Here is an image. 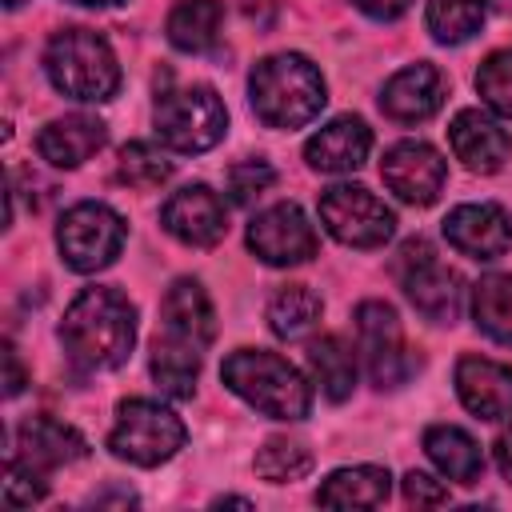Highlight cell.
<instances>
[{
    "mask_svg": "<svg viewBox=\"0 0 512 512\" xmlns=\"http://www.w3.org/2000/svg\"><path fill=\"white\" fill-rule=\"evenodd\" d=\"M424 452H428V460L448 480H456V484H476L480 480L484 452H480V444L464 428H456V424H432L424 432Z\"/></svg>",
    "mask_w": 512,
    "mask_h": 512,
    "instance_id": "23",
    "label": "cell"
},
{
    "mask_svg": "<svg viewBox=\"0 0 512 512\" xmlns=\"http://www.w3.org/2000/svg\"><path fill=\"white\" fill-rule=\"evenodd\" d=\"M440 104H444V76L432 64H408V68H400L384 84V92H380V108L392 120H400V124H420V120L436 116Z\"/></svg>",
    "mask_w": 512,
    "mask_h": 512,
    "instance_id": "19",
    "label": "cell"
},
{
    "mask_svg": "<svg viewBox=\"0 0 512 512\" xmlns=\"http://www.w3.org/2000/svg\"><path fill=\"white\" fill-rule=\"evenodd\" d=\"M152 124L164 148L172 152H208L224 140L228 132V112L216 96V88L208 84H168L156 92V108H152Z\"/></svg>",
    "mask_w": 512,
    "mask_h": 512,
    "instance_id": "5",
    "label": "cell"
},
{
    "mask_svg": "<svg viewBox=\"0 0 512 512\" xmlns=\"http://www.w3.org/2000/svg\"><path fill=\"white\" fill-rule=\"evenodd\" d=\"M472 320L496 344H512V276L492 272L472 288Z\"/></svg>",
    "mask_w": 512,
    "mask_h": 512,
    "instance_id": "28",
    "label": "cell"
},
{
    "mask_svg": "<svg viewBox=\"0 0 512 512\" xmlns=\"http://www.w3.org/2000/svg\"><path fill=\"white\" fill-rule=\"evenodd\" d=\"M324 228L348 248H380L396 232L392 208L364 184H332L320 196Z\"/></svg>",
    "mask_w": 512,
    "mask_h": 512,
    "instance_id": "9",
    "label": "cell"
},
{
    "mask_svg": "<svg viewBox=\"0 0 512 512\" xmlns=\"http://www.w3.org/2000/svg\"><path fill=\"white\" fill-rule=\"evenodd\" d=\"M320 296L308 284H288L268 300V328L280 340H304L316 324H320Z\"/></svg>",
    "mask_w": 512,
    "mask_h": 512,
    "instance_id": "27",
    "label": "cell"
},
{
    "mask_svg": "<svg viewBox=\"0 0 512 512\" xmlns=\"http://www.w3.org/2000/svg\"><path fill=\"white\" fill-rule=\"evenodd\" d=\"M60 344L88 372L120 368L132 356V344H136V308H132V300L116 288H84L64 308Z\"/></svg>",
    "mask_w": 512,
    "mask_h": 512,
    "instance_id": "1",
    "label": "cell"
},
{
    "mask_svg": "<svg viewBox=\"0 0 512 512\" xmlns=\"http://www.w3.org/2000/svg\"><path fill=\"white\" fill-rule=\"evenodd\" d=\"M248 248L264 264L288 268L316 256V232L300 212V204H272L248 224Z\"/></svg>",
    "mask_w": 512,
    "mask_h": 512,
    "instance_id": "11",
    "label": "cell"
},
{
    "mask_svg": "<svg viewBox=\"0 0 512 512\" xmlns=\"http://www.w3.org/2000/svg\"><path fill=\"white\" fill-rule=\"evenodd\" d=\"M68 4H84V8H104V4H116V0H68Z\"/></svg>",
    "mask_w": 512,
    "mask_h": 512,
    "instance_id": "40",
    "label": "cell"
},
{
    "mask_svg": "<svg viewBox=\"0 0 512 512\" xmlns=\"http://www.w3.org/2000/svg\"><path fill=\"white\" fill-rule=\"evenodd\" d=\"M164 340H176V344H192V348H208L212 336H216V312H212V300L208 292L200 288V280H176L168 292H164V304H160V332Z\"/></svg>",
    "mask_w": 512,
    "mask_h": 512,
    "instance_id": "16",
    "label": "cell"
},
{
    "mask_svg": "<svg viewBox=\"0 0 512 512\" xmlns=\"http://www.w3.org/2000/svg\"><path fill=\"white\" fill-rule=\"evenodd\" d=\"M212 504H216V508H224V504H236V508H252V500H248V496H216Z\"/></svg>",
    "mask_w": 512,
    "mask_h": 512,
    "instance_id": "39",
    "label": "cell"
},
{
    "mask_svg": "<svg viewBox=\"0 0 512 512\" xmlns=\"http://www.w3.org/2000/svg\"><path fill=\"white\" fill-rule=\"evenodd\" d=\"M308 368L328 400H348L356 384V356L340 336H320L308 344Z\"/></svg>",
    "mask_w": 512,
    "mask_h": 512,
    "instance_id": "26",
    "label": "cell"
},
{
    "mask_svg": "<svg viewBox=\"0 0 512 512\" xmlns=\"http://www.w3.org/2000/svg\"><path fill=\"white\" fill-rule=\"evenodd\" d=\"M404 500L416 504V508H440V504H448V488L440 480H432L428 472H416L412 468L404 476Z\"/></svg>",
    "mask_w": 512,
    "mask_h": 512,
    "instance_id": "35",
    "label": "cell"
},
{
    "mask_svg": "<svg viewBox=\"0 0 512 512\" xmlns=\"http://www.w3.org/2000/svg\"><path fill=\"white\" fill-rule=\"evenodd\" d=\"M448 144H452L456 160L468 172H480V176L500 172L508 164V156H512V136L492 116H484L480 108H464V112L452 116Z\"/></svg>",
    "mask_w": 512,
    "mask_h": 512,
    "instance_id": "15",
    "label": "cell"
},
{
    "mask_svg": "<svg viewBox=\"0 0 512 512\" xmlns=\"http://www.w3.org/2000/svg\"><path fill=\"white\" fill-rule=\"evenodd\" d=\"M372 152V128L360 116H336L304 144V160L316 172H356Z\"/></svg>",
    "mask_w": 512,
    "mask_h": 512,
    "instance_id": "20",
    "label": "cell"
},
{
    "mask_svg": "<svg viewBox=\"0 0 512 512\" xmlns=\"http://www.w3.org/2000/svg\"><path fill=\"white\" fill-rule=\"evenodd\" d=\"M160 224L188 248H212L228 232V208L208 184H188L172 192L160 208Z\"/></svg>",
    "mask_w": 512,
    "mask_h": 512,
    "instance_id": "13",
    "label": "cell"
},
{
    "mask_svg": "<svg viewBox=\"0 0 512 512\" xmlns=\"http://www.w3.org/2000/svg\"><path fill=\"white\" fill-rule=\"evenodd\" d=\"M488 0H428V32L440 44H464L480 32Z\"/></svg>",
    "mask_w": 512,
    "mask_h": 512,
    "instance_id": "29",
    "label": "cell"
},
{
    "mask_svg": "<svg viewBox=\"0 0 512 512\" xmlns=\"http://www.w3.org/2000/svg\"><path fill=\"white\" fill-rule=\"evenodd\" d=\"M20 4H24V0H4V8H20Z\"/></svg>",
    "mask_w": 512,
    "mask_h": 512,
    "instance_id": "41",
    "label": "cell"
},
{
    "mask_svg": "<svg viewBox=\"0 0 512 512\" xmlns=\"http://www.w3.org/2000/svg\"><path fill=\"white\" fill-rule=\"evenodd\" d=\"M196 376H200V348L176 344L164 336L152 340V380L164 396L188 400L196 392Z\"/></svg>",
    "mask_w": 512,
    "mask_h": 512,
    "instance_id": "25",
    "label": "cell"
},
{
    "mask_svg": "<svg viewBox=\"0 0 512 512\" xmlns=\"http://www.w3.org/2000/svg\"><path fill=\"white\" fill-rule=\"evenodd\" d=\"M220 380L272 420H304L312 408V384L276 352L240 348L220 364Z\"/></svg>",
    "mask_w": 512,
    "mask_h": 512,
    "instance_id": "3",
    "label": "cell"
},
{
    "mask_svg": "<svg viewBox=\"0 0 512 512\" xmlns=\"http://www.w3.org/2000/svg\"><path fill=\"white\" fill-rule=\"evenodd\" d=\"M224 8L220 0H180L168 12V40L180 52H208L220 36Z\"/></svg>",
    "mask_w": 512,
    "mask_h": 512,
    "instance_id": "24",
    "label": "cell"
},
{
    "mask_svg": "<svg viewBox=\"0 0 512 512\" xmlns=\"http://www.w3.org/2000/svg\"><path fill=\"white\" fill-rule=\"evenodd\" d=\"M184 436L188 432L172 408L136 396V400H120L112 432H108V448H112V456H120L136 468H156L184 448Z\"/></svg>",
    "mask_w": 512,
    "mask_h": 512,
    "instance_id": "6",
    "label": "cell"
},
{
    "mask_svg": "<svg viewBox=\"0 0 512 512\" xmlns=\"http://www.w3.org/2000/svg\"><path fill=\"white\" fill-rule=\"evenodd\" d=\"M476 92L480 100L496 112V116H508L512 120V48H500L492 52L480 72H476Z\"/></svg>",
    "mask_w": 512,
    "mask_h": 512,
    "instance_id": "32",
    "label": "cell"
},
{
    "mask_svg": "<svg viewBox=\"0 0 512 512\" xmlns=\"http://www.w3.org/2000/svg\"><path fill=\"white\" fill-rule=\"evenodd\" d=\"M20 388H24V368L16 360V348L4 344V396H20Z\"/></svg>",
    "mask_w": 512,
    "mask_h": 512,
    "instance_id": "37",
    "label": "cell"
},
{
    "mask_svg": "<svg viewBox=\"0 0 512 512\" xmlns=\"http://www.w3.org/2000/svg\"><path fill=\"white\" fill-rule=\"evenodd\" d=\"M392 492V476L388 468H376V464H356V468H336L320 492H316V504L324 508H380Z\"/></svg>",
    "mask_w": 512,
    "mask_h": 512,
    "instance_id": "22",
    "label": "cell"
},
{
    "mask_svg": "<svg viewBox=\"0 0 512 512\" xmlns=\"http://www.w3.org/2000/svg\"><path fill=\"white\" fill-rule=\"evenodd\" d=\"M44 72L56 92L80 104H104L120 88L116 52L92 28H60L44 48Z\"/></svg>",
    "mask_w": 512,
    "mask_h": 512,
    "instance_id": "4",
    "label": "cell"
},
{
    "mask_svg": "<svg viewBox=\"0 0 512 512\" xmlns=\"http://www.w3.org/2000/svg\"><path fill=\"white\" fill-rule=\"evenodd\" d=\"M356 340L364 368L376 388H396L408 376V356H404V332L396 320V308L384 300H364L356 308Z\"/></svg>",
    "mask_w": 512,
    "mask_h": 512,
    "instance_id": "10",
    "label": "cell"
},
{
    "mask_svg": "<svg viewBox=\"0 0 512 512\" xmlns=\"http://www.w3.org/2000/svg\"><path fill=\"white\" fill-rule=\"evenodd\" d=\"M108 140V128L96 116L72 112L60 120H48L36 136V152L52 164V168H80L88 156H96Z\"/></svg>",
    "mask_w": 512,
    "mask_h": 512,
    "instance_id": "21",
    "label": "cell"
},
{
    "mask_svg": "<svg viewBox=\"0 0 512 512\" xmlns=\"http://www.w3.org/2000/svg\"><path fill=\"white\" fill-rule=\"evenodd\" d=\"M272 180H276V172L268 160H240L228 168V192L236 204H252L260 192L272 188Z\"/></svg>",
    "mask_w": 512,
    "mask_h": 512,
    "instance_id": "33",
    "label": "cell"
},
{
    "mask_svg": "<svg viewBox=\"0 0 512 512\" xmlns=\"http://www.w3.org/2000/svg\"><path fill=\"white\" fill-rule=\"evenodd\" d=\"M492 452H496V468H500V476L512 484V424H508V428L496 436Z\"/></svg>",
    "mask_w": 512,
    "mask_h": 512,
    "instance_id": "38",
    "label": "cell"
},
{
    "mask_svg": "<svg viewBox=\"0 0 512 512\" xmlns=\"http://www.w3.org/2000/svg\"><path fill=\"white\" fill-rule=\"evenodd\" d=\"M380 176L388 184V192H396L404 204H432L444 192L448 180V164L444 156L424 144V140H400L384 152L380 160Z\"/></svg>",
    "mask_w": 512,
    "mask_h": 512,
    "instance_id": "12",
    "label": "cell"
},
{
    "mask_svg": "<svg viewBox=\"0 0 512 512\" xmlns=\"http://www.w3.org/2000/svg\"><path fill=\"white\" fill-rule=\"evenodd\" d=\"M88 452L84 436L64 424V420H52V416H28L20 428H16V460L36 468V472H56L72 460H80Z\"/></svg>",
    "mask_w": 512,
    "mask_h": 512,
    "instance_id": "17",
    "label": "cell"
},
{
    "mask_svg": "<svg viewBox=\"0 0 512 512\" xmlns=\"http://www.w3.org/2000/svg\"><path fill=\"white\" fill-rule=\"evenodd\" d=\"M248 96H252L256 116L268 128H304L320 116V108L328 100V88H324L320 68L308 56L276 52V56H264L252 68Z\"/></svg>",
    "mask_w": 512,
    "mask_h": 512,
    "instance_id": "2",
    "label": "cell"
},
{
    "mask_svg": "<svg viewBox=\"0 0 512 512\" xmlns=\"http://www.w3.org/2000/svg\"><path fill=\"white\" fill-rule=\"evenodd\" d=\"M116 176H120V184H128V188H160V184L172 176V160H168L156 144L132 140V144L120 148Z\"/></svg>",
    "mask_w": 512,
    "mask_h": 512,
    "instance_id": "30",
    "label": "cell"
},
{
    "mask_svg": "<svg viewBox=\"0 0 512 512\" xmlns=\"http://www.w3.org/2000/svg\"><path fill=\"white\" fill-rule=\"evenodd\" d=\"M352 4L372 20H396V16H404L412 8V0H352Z\"/></svg>",
    "mask_w": 512,
    "mask_h": 512,
    "instance_id": "36",
    "label": "cell"
},
{
    "mask_svg": "<svg viewBox=\"0 0 512 512\" xmlns=\"http://www.w3.org/2000/svg\"><path fill=\"white\" fill-rule=\"evenodd\" d=\"M444 236L472 260H496L512 248V220L500 204H460L444 216Z\"/></svg>",
    "mask_w": 512,
    "mask_h": 512,
    "instance_id": "14",
    "label": "cell"
},
{
    "mask_svg": "<svg viewBox=\"0 0 512 512\" xmlns=\"http://www.w3.org/2000/svg\"><path fill=\"white\" fill-rule=\"evenodd\" d=\"M256 472L268 480V484H288V480H300L312 472V452L300 444V440H288V436H272L260 444L256 452Z\"/></svg>",
    "mask_w": 512,
    "mask_h": 512,
    "instance_id": "31",
    "label": "cell"
},
{
    "mask_svg": "<svg viewBox=\"0 0 512 512\" xmlns=\"http://www.w3.org/2000/svg\"><path fill=\"white\" fill-rule=\"evenodd\" d=\"M48 484H44V472L20 464L16 456L8 460V476H4V504L8 508H32L36 500H44Z\"/></svg>",
    "mask_w": 512,
    "mask_h": 512,
    "instance_id": "34",
    "label": "cell"
},
{
    "mask_svg": "<svg viewBox=\"0 0 512 512\" xmlns=\"http://www.w3.org/2000/svg\"><path fill=\"white\" fill-rule=\"evenodd\" d=\"M56 248L72 272H100L124 248V220L100 200H80L60 216Z\"/></svg>",
    "mask_w": 512,
    "mask_h": 512,
    "instance_id": "8",
    "label": "cell"
},
{
    "mask_svg": "<svg viewBox=\"0 0 512 512\" xmlns=\"http://www.w3.org/2000/svg\"><path fill=\"white\" fill-rule=\"evenodd\" d=\"M456 392H460V404L480 420L512 416V368L508 364L464 356L456 364Z\"/></svg>",
    "mask_w": 512,
    "mask_h": 512,
    "instance_id": "18",
    "label": "cell"
},
{
    "mask_svg": "<svg viewBox=\"0 0 512 512\" xmlns=\"http://www.w3.org/2000/svg\"><path fill=\"white\" fill-rule=\"evenodd\" d=\"M392 276L400 280L404 296L436 324H452L460 316L464 304V280L456 268H448L436 248L428 240H404L396 260H392Z\"/></svg>",
    "mask_w": 512,
    "mask_h": 512,
    "instance_id": "7",
    "label": "cell"
}]
</instances>
